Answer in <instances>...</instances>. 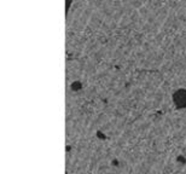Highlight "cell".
<instances>
[{
	"label": "cell",
	"mask_w": 186,
	"mask_h": 174,
	"mask_svg": "<svg viewBox=\"0 0 186 174\" xmlns=\"http://www.w3.org/2000/svg\"><path fill=\"white\" fill-rule=\"evenodd\" d=\"M173 103L176 109H186V90H178L173 93Z\"/></svg>",
	"instance_id": "6da1fadb"
},
{
	"label": "cell",
	"mask_w": 186,
	"mask_h": 174,
	"mask_svg": "<svg viewBox=\"0 0 186 174\" xmlns=\"http://www.w3.org/2000/svg\"><path fill=\"white\" fill-rule=\"evenodd\" d=\"M71 90H73V91H80V90H81V83L77 82V81L73 82V83H71Z\"/></svg>",
	"instance_id": "7a4b0ae2"
},
{
	"label": "cell",
	"mask_w": 186,
	"mask_h": 174,
	"mask_svg": "<svg viewBox=\"0 0 186 174\" xmlns=\"http://www.w3.org/2000/svg\"><path fill=\"white\" fill-rule=\"evenodd\" d=\"M176 162H179V163L184 164V163H186V158L184 157V155H179V156L176 157Z\"/></svg>",
	"instance_id": "3957f363"
},
{
	"label": "cell",
	"mask_w": 186,
	"mask_h": 174,
	"mask_svg": "<svg viewBox=\"0 0 186 174\" xmlns=\"http://www.w3.org/2000/svg\"><path fill=\"white\" fill-rule=\"evenodd\" d=\"M111 166L117 167V166H119V160H113V161H111Z\"/></svg>",
	"instance_id": "277c9868"
}]
</instances>
